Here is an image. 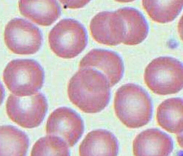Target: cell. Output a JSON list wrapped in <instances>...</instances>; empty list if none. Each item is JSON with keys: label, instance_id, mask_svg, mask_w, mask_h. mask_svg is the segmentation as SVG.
<instances>
[{"label": "cell", "instance_id": "1", "mask_svg": "<svg viewBox=\"0 0 183 156\" xmlns=\"http://www.w3.org/2000/svg\"><path fill=\"white\" fill-rule=\"evenodd\" d=\"M67 94L70 101L86 113H96L107 106L110 87L106 77L96 69L81 68L70 80Z\"/></svg>", "mask_w": 183, "mask_h": 156}, {"label": "cell", "instance_id": "2", "mask_svg": "<svg viewBox=\"0 0 183 156\" xmlns=\"http://www.w3.org/2000/svg\"><path fill=\"white\" fill-rule=\"evenodd\" d=\"M114 108L117 117L129 128L143 127L152 117L153 105L150 95L133 83L126 84L117 90Z\"/></svg>", "mask_w": 183, "mask_h": 156}, {"label": "cell", "instance_id": "3", "mask_svg": "<svg viewBox=\"0 0 183 156\" xmlns=\"http://www.w3.org/2000/svg\"><path fill=\"white\" fill-rule=\"evenodd\" d=\"M144 79L149 89L157 95L178 93L183 89V63L171 57L156 58L147 65Z\"/></svg>", "mask_w": 183, "mask_h": 156}, {"label": "cell", "instance_id": "4", "mask_svg": "<svg viewBox=\"0 0 183 156\" xmlns=\"http://www.w3.org/2000/svg\"><path fill=\"white\" fill-rule=\"evenodd\" d=\"M3 78L6 86L15 95L27 97L34 95L42 87L45 74L36 61L17 59L8 64Z\"/></svg>", "mask_w": 183, "mask_h": 156}, {"label": "cell", "instance_id": "5", "mask_svg": "<svg viewBox=\"0 0 183 156\" xmlns=\"http://www.w3.org/2000/svg\"><path fill=\"white\" fill-rule=\"evenodd\" d=\"M51 49L64 59L76 57L87 43L86 30L83 24L71 18L63 19L54 26L48 36Z\"/></svg>", "mask_w": 183, "mask_h": 156}, {"label": "cell", "instance_id": "6", "mask_svg": "<svg viewBox=\"0 0 183 156\" xmlns=\"http://www.w3.org/2000/svg\"><path fill=\"white\" fill-rule=\"evenodd\" d=\"M47 109V99L41 93L27 97L11 94L6 103V111L10 119L25 128H34L40 125Z\"/></svg>", "mask_w": 183, "mask_h": 156}, {"label": "cell", "instance_id": "7", "mask_svg": "<svg viewBox=\"0 0 183 156\" xmlns=\"http://www.w3.org/2000/svg\"><path fill=\"white\" fill-rule=\"evenodd\" d=\"M42 40V35L39 28L25 19H12L5 26V43L15 54H33L40 48Z\"/></svg>", "mask_w": 183, "mask_h": 156}, {"label": "cell", "instance_id": "8", "mask_svg": "<svg viewBox=\"0 0 183 156\" xmlns=\"http://www.w3.org/2000/svg\"><path fill=\"white\" fill-rule=\"evenodd\" d=\"M48 135L55 136L64 140L72 147L84 131L83 119L76 112L68 107H59L49 116L46 124Z\"/></svg>", "mask_w": 183, "mask_h": 156}, {"label": "cell", "instance_id": "9", "mask_svg": "<svg viewBox=\"0 0 183 156\" xmlns=\"http://www.w3.org/2000/svg\"><path fill=\"white\" fill-rule=\"evenodd\" d=\"M89 27L93 38L100 43L116 46L125 39L124 21L117 10L97 13L92 19Z\"/></svg>", "mask_w": 183, "mask_h": 156}, {"label": "cell", "instance_id": "10", "mask_svg": "<svg viewBox=\"0 0 183 156\" xmlns=\"http://www.w3.org/2000/svg\"><path fill=\"white\" fill-rule=\"evenodd\" d=\"M79 68H90L102 73L108 79L110 87L119 82L124 74V65L116 53L103 49L91 50L80 61Z\"/></svg>", "mask_w": 183, "mask_h": 156}, {"label": "cell", "instance_id": "11", "mask_svg": "<svg viewBox=\"0 0 183 156\" xmlns=\"http://www.w3.org/2000/svg\"><path fill=\"white\" fill-rule=\"evenodd\" d=\"M173 149L171 137L156 128L142 131L133 143L134 156H170Z\"/></svg>", "mask_w": 183, "mask_h": 156}, {"label": "cell", "instance_id": "12", "mask_svg": "<svg viewBox=\"0 0 183 156\" xmlns=\"http://www.w3.org/2000/svg\"><path fill=\"white\" fill-rule=\"evenodd\" d=\"M118 141L112 133L98 129L87 134L79 146V156H117Z\"/></svg>", "mask_w": 183, "mask_h": 156}, {"label": "cell", "instance_id": "13", "mask_svg": "<svg viewBox=\"0 0 183 156\" xmlns=\"http://www.w3.org/2000/svg\"><path fill=\"white\" fill-rule=\"evenodd\" d=\"M19 9L24 16L42 26L51 25L61 13L56 1H20Z\"/></svg>", "mask_w": 183, "mask_h": 156}, {"label": "cell", "instance_id": "14", "mask_svg": "<svg viewBox=\"0 0 183 156\" xmlns=\"http://www.w3.org/2000/svg\"><path fill=\"white\" fill-rule=\"evenodd\" d=\"M158 125L170 133L183 132V99L172 98L161 103L157 109Z\"/></svg>", "mask_w": 183, "mask_h": 156}, {"label": "cell", "instance_id": "15", "mask_svg": "<svg viewBox=\"0 0 183 156\" xmlns=\"http://www.w3.org/2000/svg\"><path fill=\"white\" fill-rule=\"evenodd\" d=\"M124 21L126 35L123 43L136 45L146 38L148 25L142 14L133 8L124 7L117 10Z\"/></svg>", "mask_w": 183, "mask_h": 156}, {"label": "cell", "instance_id": "16", "mask_svg": "<svg viewBox=\"0 0 183 156\" xmlns=\"http://www.w3.org/2000/svg\"><path fill=\"white\" fill-rule=\"evenodd\" d=\"M29 138L12 126H0V156H26Z\"/></svg>", "mask_w": 183, "mask_h": 156}, {"label": "cell", "instance_id": "17", "mask_svg": "<svg viewBox=\"0 0 183 156\" xmlns=\"http://www.w3.org/2000/svg\"><path fill=\"white\" fill-rule=\"evenodd\" d=\"M142 5L153 21L160 23L172 22L183 8V1H143Z\"/></svg>", "mask_w": 183, "mask_h": 156}, {"label": "cell", "instance_id": "18", "mask_svg": "<svg viewBox=\"0 0 183 156\" xmlns=\"http://www.w3.org/2000/svg\"><path fill=\"white\" fill-rule=\"evenodd\" d=\"M31 156H70L68 145L60 137L48 135L35 142Z\"/></svg>", "mask_w": 183, "mask_h": 156}, {"label": "cell", "instance_id": "19", "mask_svg": "<svg viewBox=\"0 0 183 156\" xmlns=\"http://www.w3.org/2000/svg\"><path fill=\"white\" fill-rule=\"evenodd\" d=\"M178 31L181 39L183 41V15L180 18L178 24Z\"/></svg>", "mask_w": 183, "mask_h": 156}, {"label": "cell", "instance_id": "20", "mask_svg": "<svg viewBox=\"0 0 183 156\" xmlns=\"http://www.w3.org/2000/svg\"><path fill=\"white\" fill-rule=\"evenodd\" d=\"M177 140L179 145L183 149V132L177 135Z\"/></svg>", "mask_w": 183, "mask_h": 156}, {"label": "cell", "instance_id": "21", "mask_svg": "<svg viewBox=\"0 0 183 156\" xmlns=\"http://www.w3.org/2000/svg\"><path fill=\"white\" fill-rule=\"evenodd\" d=\"M4 89L3 87V85L0 83V105L3 103L4 98Z\"/></svg>", "mask_w": 183, "mask_h": 156}]
</instances>
